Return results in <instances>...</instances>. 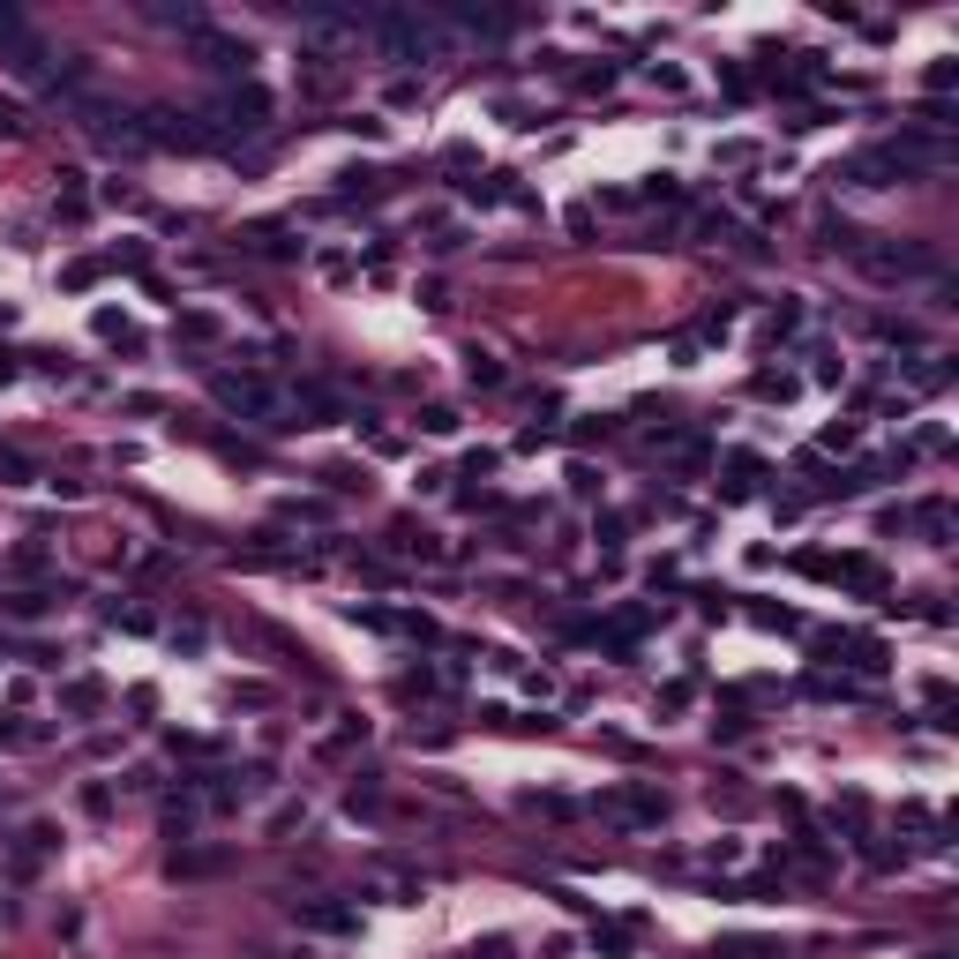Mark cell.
<instances>
[{"mask_svg": "<svg viewBox=\"0 0 959 959\" xmlns=\"http://www.w3.org/2000/svg\"><path fill=\"white\" fill-rule=\"evenodd\" d=\"M210 390H218L225 413L255 420V427H292L286 420V390H278L270 376H255V368H225V376H210Z\"/></svg>", "mask_w": 959, "mask_h": 959, "instance_id": "obj_1", "label": "cell"}, {"mask_svg": "<svg viewBox=\"0 0 959 959\" xmlns=\"http://www.w3.org/2000/svg\"><path fill=\"white\" fill-rule=\"evenodd\" d=\"M360 31H376V38L390 45V53H398V60H427V45H435V31H427V23H420L413 8H376V15H368V23H360Z\"/></svg>", "mask_w": 959, "mask_h": 959, "instance_id": "obj_2", "label": "cell"}, {"mask_svg": "<svg viewBox=\"0 0 959 959\" xmlns=\"http://www.w3.org/2000/svg\"><path fill=\"white\" fill-rule=\"evenodd\" d=\"M607 810H615L623 825H660V817H668V794L645 788V780H623V788L607 794Z\"/></svg>", "mask_w": 959, "mask_h": 959, "instance_id": "obj_3", "label": "cell"}, {"mask_svg": "<svg viewBox=\"0 0 959 959\" xmlns=\"http://www.w3.org/2000/svg\"><path fill=\"white\" fill-rule=\"evenodd\" d=\"M292 922H300V929H323V937H360V907H345V900H300Z\"/></svg>", "mask_w": 959, "mask_h": 959, "instance_id": "obj_4", "label": "cell"}, {"mask_svg": "<svg viewBox=\"0 0 959 959\" xmlns=\"http://www.w3.org/2000/svg\"><path fill=\"white\" fill-rule=\"evenodd\" d=\"M196 45H203V60L218 68V76H248V68H255V45H248V38H225V31H196Z\"/></svg>", "mask_w": 959, "mask_h": 959, "instance_id": "obj_5", "label": "cell"}, {"mask_svg": "<svg viewBox=\"0 0 959 959\" xmlns=\"http://www.w3.org/2000/svg\"><path fill=\"white\" fill-rule=\"evenodd\" d=\"M825 653H847V668H855V674H884V645H877V637H862V629H833V637H825Z\"/></svg>", "mask_w": 959, "mask_h": 959, "instance_id": "obj_6", "label": "cell"}, {"mask_svg": "<svg viewBox=\"0 0 959 959\" xmlns=\"http://www.w3.org/2000/svg\"><path fill=\"white\" fill-rule=\"evenodd\" d=\"M757 488H765V458H757V450H727V480H720V495L750 502Z\"/></svg>", "mask_w": 959, "mask_h": 959, "instance_id": "obj_7", "label": "cell"}, {"mask_svg": "<svg viewBox=\"0 0 959 959\" xmlns=\"http://www.w3.org/2000/svg\"><path fill=\"white\" fill-rule=\"evenodd\" d=\"M225 121H233V127H263V121H270V90H263V83H233V90H225Z\"/></svg>", "mask_w": 959, "mask_h": 959, "instance_id": "obj_8", "label": "cell"}, {"mask_svg": "<svg viewBox=\"0 0 959 959\" xmlns=\"http://www.w3.org/2000/svg\"><path fill=\"white\" fill-rule=\"evenodd\" d=\"M286 405H292V413H315V420H345V398H337V390H323V382H300ZM315 420H308V427H315Z\"/></svg>", "mask_w": 959, "mask_h": 959, "instance_id": "obj_9", "label": "cell"}, {"mask_svg": "<svg viewBox=\"0 0 959 959\" xmlns=\"http://www.w3.org/2000/svg\"><path fill=\"white\" fill-rule=\"evenodd\" d=\"M172 337H188V345H210V337H225V323H218L210 308H180V315H172Z\"/></svg>", "mask_w": 959, "mask_h": 959, "instance_id": "obj_10", "label": "cell"}, {"mask_svg": "<svg viewBox=\"0 0 959 959\" xmlns=\"http://www.w3.org/2000/svg\"><path fill=\"white\" fill-rule=\"evenodd\" d=\"M465 382H472V390H502V360L472 345V353H465Z\"/></svg>", "mask_w": 959, "mask_h": 959, "instance_id": "obj_11", "label": "cell"}, {"mask_svg": "<svg viewBox=\"0 0 959 959\" xmlns=\"http://www.w3.org/2000/svg\"><path fill=\"white\" fill-rule=\"evenodd\" d=\"M210 870H225L218 847H188V855H172V877H210Z\"/></svg>", "mask_w": 959, "mask_h": 959, "instance_id": "obj_12", "label": "cell"}, {"mask_svg": "<svg viewBox=\"0 0 959 959\" xmlns=\"http://www.w3.org/2000/svg\"><path fill=\"white\" fill-rule=\"evenodd\" d=\"M98 337H105V345H143V331L127 323L121 308H98Z\"/></svg>", "mask_w": 959, "mask_h": 959, "instance_id": "obj_13", "label": "cell"}, {"mask_svg": "<svg viewBox=\"0 0 959 959\" xmlns=\"http://www.w3.org/2000/svg\"><path fill=\"white\" fill-rule=\"evenodd\" d=\"M53 203H60V218H83V210H90L83 172H60V196H53Z\"/></svg>", "mask_w": 959, "mask_h": 959, "instance_id": "obj_14", "label": "cell"}, {"mask_svg": "<svg viewBox=\"0 0 959 959\" xmlns=\"http://www.w3.org/2000/svg\"><path fill=\"white\" fill-rule=\"evenodd\" d=\"M105 270H127V278H150V248H143V241H127V248H113V255H105Z\"/></svg>", "mask_w": 959, "mask_h": 959, "instance_id": "obj_15", "label": "cell"}, {"mask_svg": "<svg viewBox=\"0 0 959 959\" xmlns=\"http://www.w3.org/2000/svg\"><path fill=\"white\" fill-rule=\"evenodd\" d=\"M98 278H105V255H83V263H68V270H60V286H68V292H90Z\"/></svg>", "mask_w": 959, "mask_h": 959, "instance_id": "obj_16", "label": "cell"}, {"mask_svg": "<svg viewBox=\"0 0 959 959\" xmlns=\"http://www.w3.org/2000/svg\"><path fill=\"white\" fill-rule=\"evenodd\" d=\"M60 705L76 712V720H90V712L105 705V690H98V682H68V690H60Z\"/></svg>", "mask_w": 959, "mask_h": 959, "instance_id": "obj_17", "label": "cell"}, {"mask_svg": "<svg viewBox=\"0 0 959 959\" xmlns=\"http://www.w3.org/2000/svg\"><path fill=\"white\" fill-rule=\"evenodd\" d=\"M0 607H8V615H15V623H38L45 607H53V592H8V600H0Z\"/></svg>", "mask_w": 959, "mask_h": 959, "instance_id": "obj_18", "label": "cell"}, {"mask_svg": "<svg viewBox=\"0 0 959 959\" xmlns=\"http://www.w3.org/2000/svg\"><path fill=\"white\" fill-rule=\"evenodd\" d=\"M794 390H802V382H794V376H772V368H765V376H750V398H765V405H772V398L788 405Z\"/></svg>", "mask_w": 959, "mask_h": 959, "instance_id": "obj_19", "label": "cell"}, {"mask_svg": "<svg viewBox=\"0 0 959 959\" xmlns=\"http://www.w3.org/2000/svg\"><path fill=\"white\" fill-rule=\"evenodd\" d=\"M592 540H600V547H623L629 540V517H623V510H600V517H592Z\"/></svg>", "mask_w": 959, "mask_h": 959, "instance_id": "obj_20", "label": "cell"}, {"mask_svg": "<svg viewBox=\"0 0 959 959\" xmlns=\"http://www.w3.org/2000/svg\"><path fill=\"white\" fill-rule=\"evenodd\" d=\"M345 810H353V817H382V788H376V780H360V788L345 794Z\"/></svg>", "mask_w": 959, "mask_h": 959, "instance_id": "obj_21", "label": "cell"}, {"mask_svg": "<svg viewBox=\"0 0 959 959\" xmlns=\"http://www.w3.org/2000/svg\"><path fill=\"white\" fill-rule=\"evenodd\" d=\"M794 323H802V308H794V300H780V308H772V323H765V345L794 337Z\"/></svg>", "mask_w": 959, "mask_h": 959, "instance_id": "obj_22", "label": "cell"}, {"mask_svg": "<svg viewBox=\"0 0 959 959\" xmlns=\"http://www.w3.org/2000/svg\"><path fill=\"white\" fill-rule=\"evenodd\" d=\"M629 937H637L629 922H600V929H592V945H600V952H629Z\"/></svg>", "mask_w": 959, "mask_h": 959, "instance_id": "obj_23", "label": "cell"}, {"mask_svg": "<svg viewBox=\"0 0 959 959\" xmlns=\"http://www.w3.org/2000/svg\"><path fill=\"white\" fill-rule=\"evenodd\" d=\"M420 427L427 435H458V405H420Z\"/></svg>", "mask_w": 959, "mask_h": 959, "instance_id": "obj_24", "label": "cell"}, {"mask_svg": "<svg viewBox=\"0 0 959 959\" xmlns=\"http://www.w3.org/2000/svg\"><path fill=\"white\" fill-rule=\"evenodd\" d=\"M720 90H727V98H757V76H750V68H735V60H727V68H720Z\"/></svg>", "mask_w": 959, "mask_h": 959, "instance_id": "obj_25", "label": "cell"}, {"mask_svg": "<svg viewBox=\"0 0 959 959\" xmlns=\"http://www.w3.org/2000/svg\"><path fill=\"white\" fill-rule=\"evenodd\" d=\"M922 525H929L937 547H945V540H952V502H922Z\"/></svg>", "mask_w": 959, "mask_h": 959, "instance_id": "obj_26", "label": "cell"}, {"mask_svg": "<svg viewBox=\"0 0 959 959\" xmlns=\"http://www.w3.org/2000/svg\"><path fill=\"white\" fill-rule=\"evenodd\" d=\"M750 615H757L765 629H802V615H794V607H772V600H757Z\"/></svg>", "mask_w": 959, "mask_h": 959, "instance_id": "obj_27", "label": "cell"}, {"mask_svg": "<svg viewBox=\"0 0 959 959\" xmlns=\"http://www.w3.org/2000/svg\"><path fill=\"white\" fill-rule=\"evenodd\" d=\"M802 690H810V698H855V682H847V674H810Z\"/></svg>", "mask_w": 959, "mask_h": 959, "instance_id": "obj_28", "label": "cell"}, {"mask_svg": "<svg viewBox=\"0 0 959 959\" xmlns=\"http://www.w3.org/2000/svg\"><path fill=\"white\" fill-rule=\"evenodd\" d=\"M127 712H135V720H158V690H150V682H135V690H127Z\"/></svg>", "mask_w": 959, "mask_h": 959, "instance_id": "obj_29", "label": "cell"}, {"mask_svg": "<svg viewBox=\"0 0 959 959\" xmlns=\"http://www.w3.org/2000/svg\"><path fill=\"white\" fill-rule=\"evenodd\" d=\"M495 465H502V450H472V458H465V480H495Z\"/></svg>", "mask_w": 959, "mask_h": 959, "instance_id": "obj_30", "label": "cell"}, {"mask_svg": "<svg viewBox=\"0 0 959 959\" xmlns=\"http://www.w3.org/2000/svg\"><path fill=\"white\" fill-rule=\"evenodd\" d=\"M855 435H862L855 420H833V427H825V450H855Z\"/></svg>", "mask_w": 959, "mask_h": 959, "instance_id": "obj_31", "label": "cell"}, {"mask_svg": "<svg viewBox=\"0 0 959 959\" xmlns=\"http://www.w3.org/2000/svg\"><path fill=\"white\" fill-rule=\"evenodd\" d=\"M83 810H90V817H105V810H113V788H105V780H90V788H83Z\"/></svg>", "mask_w": 959, "mask_h": 959, "instance_id": "obj_32", "label": "cell"}, {"mask_svg": "<svg viewBox=\"0 0 959 959\" xmlns=\"http://www.w3.org/2000/svg\"><path fill=\"white\" fill-rule=\"evenodd\" d=\"M172 645H180V653H203V623H172Z\"/></svg>", "mask_w": 959, "mask_h": 959, "instance_id": "obj_33", "label": "cell"}, {"mask_svg": "<svg viewBox=\"0 0 959 959\" xmlns=\"http://www.w3.org/2000/svg\"><path fill=\"white\" fill-rule=\"evenodd\" d=\"M607 83H615V60H600V68H584V76H578V90H607Z\"/></svg>", "mask_w": 959, "mask_h": 959, "instance_id": "obj_34", "label": "cell"}, {"mask_svg": "<svg viewBox=\"0 0 959 959\" xmlns=\"http://www.w3.org/2000/svg\"><path fill=\"white\" fill-rule=\"evenodd\" d=\"M0 743H8V750H23V743H38V727H15V720H0Z\"/></svg>", "mask_w": 959, "mask_h": 959, "instance_id": "obj_35", "label": "cell"}, {"mask_svg": "<svg viewBox=\"0 0 959 959\" xmlns=\"http://www.w3.org/2000/svg\"><path fill=\"white\" fill-rule=\"evenodd\" d=\"M15 127H23V121H15V113H8V105H0V135H15Z\"/></svg>", "mask_w": 959, "mask_h": 959, "instance_id": "obj_36", "label": "cell"}]
</instances>
